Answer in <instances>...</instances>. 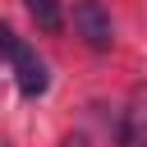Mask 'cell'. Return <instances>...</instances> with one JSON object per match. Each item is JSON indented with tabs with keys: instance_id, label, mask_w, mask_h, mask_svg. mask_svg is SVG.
Listing matches in <instances>:
<instances>
[{
	"instance_id": "cell-4",
	"label": "cell",
	"mask_w": 147,
	"mask_h": 147,
	"mask_svg": "<svg viewBox=\"0 0 147 147\" xmlns=\"http://www.w3.org/2000/svg\"><path fill=\"white\" fill-rule=\"evenodd\" d=\"M28 14H32V23L41 28V32H60L64 28V14H60V0H28Z\"/></svg>"
},
{
	"instance_id": "cell-3",
	"label": "cell",
	"mask_w": 147,
	"mask_h": 147,
	"mask_svg": "<svg viewBox=\"0 0 147 147\" xmlns=\"http://www.w3.org/2000/svg\"><path fill=\"white\" fill-rule=\"evenodd\" d=\"M119 142L124 147H147V92L133 96V106L119 119Z\"/></svg>"
},
{
	"instance_id": "cell-1",
	"label": "cell",
	"mask_w": 147,
	"mask_h": 147,
	"mask_svg": "<svg viewBox=\"0 0 147 147\" xmlns=\"http://www.w3.org/2000/svg\"><path fill=\"white\" fill-rule=\"evenodd\" d=\"M5 60H9V69H14V83H18V92H23L28 101H32V96H41V92L51 87V74H46V64L37 60V51H32L23 37H14V41H9V55H5Z\"/></svg>"
},
{
	"instance_id": "cell-5",
	"label": "cell",
	"mask_w": 147,
	"mask_h": 147,
	"mask_svg": "<svg viewBox=\"0 0 147 147\" xmlns=\"http://www.w3.org/2000/svg\"><path fill=\"white\" fill-rule=\"evenodd\" d=\"M0 60H5V23H0Z\"/></svg>"
},
{
	"instance_id": "cell-2",
	"label": "cell",
	"mask_w": 147,
	"mask_h": 147,
	"mask_svg": "<svg viewBox=\"0 0 147 147\" xmlns=\"http://www.w3.org/2000/svg\"><path fill=\"white\" fill-rule=\"evenodd\" d=\"M74 32L92 51H110L115 46V28H110V14L101 9V0H78L74 5Z\"/></svg>"
}]
</instances>
